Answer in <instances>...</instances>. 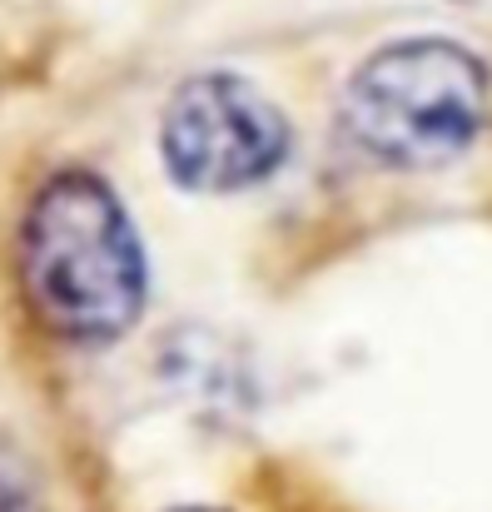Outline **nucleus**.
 I'll use <instances>...</instances> for the list:
<instances>
[{
  "instance_id": "f257e3e1",
  "label": "nucleus",
  "mask_w": 492,
  "mask_h": 512,
  "mask_svg": "<svg viewBox=\"0 0 492 512\" xmlns=\"http://www.w3.org/2000/svg\"><path fill=\"white\" fill-rule=\"evenodd\" d=\"M15 274L35 324L75 348L120 343L150 304L145 239L105 174H45L15 229Z\"/></svg>"
},
{
  "instance_id": "f03ea898",
  "label": "nucleus",
  "mask_w": 492,
  "mask_h": 512,
  "mask_svg": "<svg viewBox=\"0 0 492 512\" xmlns=\"http://www.w3.org/2000/svg\"><path fill=\"white\" fill-rule=\"evenodd\" d=\"M488 65L448 35L378 45L343 85L348 140L393 170H438L488 125Z\"/></svg>"
},
{
  "instance_id": "7ed1b4c3",
  "label": "nucleus",
  "mask_w": 492,
  "mask_h": 512,
  "mask_svg": "<svg viewBox=\"0 0 492 512\" xmlns=\"http://www.w3.org/2000/svg\"><path fill=\"white\" fill-rule=\"evenodd\" d=\"M294 150L284 110L234 70H199L160 110V160L189 194H239L264 184Z\"/></svg>"
},
{
  "instance_id": "20e7f679",
  "label": "nucleus",
  "mask_w": 492,
  "mask_h": 512,
  "mask_svg": "<svg viewBox=\"0 0 492 512\" xmlns=\"http://www.w3.org/2000/svg\"><path fill=\"white\" fill-rule=\"evenodd\" d=\"M0 512H35V508H30V498H25L20 488L0 483Z\"/></svg>"
},
{
  "instance_id": "39448f33",
  "label": "nucleus",
  "mask_w": 492,
  "mask_h": 512,
  "mask_svg": "<svg viewBox=\"0 0 492 512\" xmlns=\"http://www.w3.org/2000/svg\"><path fill=\"white\" fill-rule=\"evenodd\" d=\"M179 512H224V508H179Z\"/></svg>"
}]
</instances>
